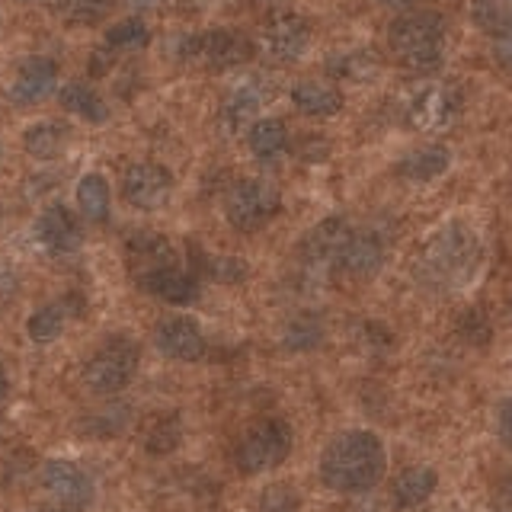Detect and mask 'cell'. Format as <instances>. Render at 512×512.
Wrapping results in <instances>:
<instances>
[{
  "label": "cell",
  "mask_w": 512,
  "mask_h": 512,
  "mask_svg": "<svg viewBox=\"0 0 512 512\" xmlns=\"http://www.w3.org/2000/svg\"><path fill=\"white\" fill-rule=\"evenodd\" d=\"M378 7H384V10H400V13H407V10H413L420 0H375Z\"/></svg>",
  "instance_id": "38"
},
{
  "label": "cell",
  "mask_w": 512,
  "mask_h": 512,
  "mask_svg": "<svg viewBox=\"0 0 512 512\" xmlns=\"http://www.w3.org/2000/svg\"><path fill=\"white\" fill-rule=\"evenodd\" d=\"M154 346L173 362H199L205 356V333L192 317H170L154 330Z\"/></svg>",
  "instance_id": "17"
},
{
  "label": "cell",
  "mask_w": 512,
  "mask_h": 512,
  "mask_svg": "<svg viewBox=\"0 0 512 512\" xmlns=\"http://www.w3.org/2000/svg\"><path fill=\"white\" fill-rule=\"evenodd\" d=\"M173 196V173L157 160H138L122 176V199L138 212H157Z\"/></svg>",
  "instance_id": "10"
},
{
  "label": "cell",
  "mask_w": 512,
  "mask_h": 512,
  "mask_svg": "<svg viewBox=\"0 0 512 512\" xmlns=\"http://www.w3.org/2000/svg\"><path fill=\"white\" fill-rule=\"evenodd\" d=\"M458 330L468 343L474 346H487L493 340V324L490 317L480 311V308H468L461 317H458Z\"/></svg>",
  "instance_id": "35"
},
{
  "label": "cell",
  "mask_w": 512,
  "mask_h": 512,
  "mask_svg": "<svg viewBox=\"0 0 512 512\" xmlns=\"http://www.w3.org/2000/svg\"><path fill=\"white\" fill-rule=\"evenodd\" d=\"M7 391H10V378H7V368H4V362H0V400L7 397Z\"/></svg>",
  "instance_id": "41"
},
{
  "label": "cell",
  "mask_w": 512,
  "mask_h": 512,
  "mask_svg": "<svg viewBox=\"0 0 512 512\" xmlns=\"http://www.w3.org/2000/svg\"><path fill=\"white\" fill-rule=\"evenodd\" d=\"M320 340H324V320L317 314L304 311V314H295L288 320V327L282 333V346L292 349V352H308V349H317Z\"/></svg>",
  "instance_id": "31"
},
{
  "label": "cell",
  "mask_w": 512,
  "mask_h": 512,
  "mask_svg": "<svg viewBox=\"0 0 512 512\" xmlns=\"http://www.w3.org/2000/svg\"><path fill=\"white\" fill-rule=\"evenodd\" d=\"M391 256V237L381 228H365V231H352L346 247L336 260V269L349 276L352 282H365L381 272V266L388 263Z\"/></svg>",
  "instance_id": "12"
},
{
  "label": "cell",
  "mask_w": 512,
  "mask_h": 512,
  "mask_svg": "<svg viewBox=\"0 0 512 512\" xmlns=\"http://www.w3.org/2000/svg\"><path fill=\"white\" fill-rule=\"evenodd\" d=\"M58 103L71 112V116H77L80 122H90V125H100L109 119V106L100 93H96L90 84H84V80H71V84H64L58 90Z\"/></svg>",
  "instance_id": "28"
},
{
  "label": "cell",
  "mask_w": 512,
  "mask_h": 512,
  "mask_svg": "<svg viewBox=\"0 0 512 512\" xmlns=\"http://www.w3.org/2000/svg\"><path fill=\"white\" fill-rule=\"evenodd\" d=\"M471 20L490 39H509V4L506 0H471Z\"/></svg>",
  "instance_id": "32"
},
{
  "label": "cell",
  "mask_w": 512,
  "mask_h": 512,
  "mask_svg": "<svg viewBox=\"0 0 512 512\" xmlns=\"http://www.w3.org/2000/svg\"><path fill=\"white\" fill-rule=\"evenodd\" d=\"M74 199H77V212L84 221H90V224L109 221L112 189H109V180L103 173H84V176H80V183L74 189Z\"/></svg>",
  "instance_id": "26"
},
{
  "label": "cell",
  "mask_w": 512,
  "mask_h": 512,
  "mask_svg": "<svg viewBox=\"0 0 512 512\" xmlns=\"http://www.w3.org/2000/svg\"><path fill=\"white\" fill-rule=\"evenodd\" d=\"M36 237L48 253L68 256L84 244V228H80L77 212H71L68 205H48L36 221Z\"/></svg>",
  "instance_id": "18"
},
{
  "label": "cell",
  "mask_w": 512,
  "mask_h": 512,
  "mask_svg": "<svg viewBox=\"0 0 512 512\" xmlns=\"http://www.w3.org/2000/svg\"><path fill=\"white\" fill-rule=\"evenodd\" d=\"M55 10L71 26H96L106 20L112 0H55Z\"/></svg>",
  "instance_id": "34"
},
{
  "label": "cell",
  "mask_w": 512,
  "mask_h": 512,
  "mask_svg": "<svg viewBox=\"0 0 512 512\" xmlns=\"http://www.w3.org/2000/svg\"><path fill=\"white\" fill-rule=\"evenodd\" d=\"M263 512H298V500L288 487H272L263 496Z\"/></svg>",
  "instance_id": "37"
},
{
  "label": "cell",
  "mask_w": 512,
  "mask_h": 512,
  "mask_svg": "<svg viewBox=\"0 0 512 512\" xmlns=\"http://www.w3.org/2000/svg\"><path fill=\"white\" fill-rule=\"evenodd\" d=\"M452 167V151L445 144H423L397 160V176L407 183H432Z\"/></svg>",
  "instance_id": "21"
},
{
  "label": "cell",
  "mask_w": 512,
  "mask_h": 512,
  "mask_svg": "<svg viewBox=\"0 0 512 512\" xmlns=\"http://www.w3.org/2000/svg\"><path fill=\"white\" fill-rule=\"evenodd\" d=\"M68 317H71V301H48L36 314H29L26 320V333L29 340L36 346H48L55 343L58 336L68 327Z\"/></svg>",
  "instance_id": "29"
},
{
  "label": "cell",
  "mask_w": 512,
  "mask_h": 512,
  "mask_svg": "<svg viewBox=\"0 0 512 512\" xmlns=\"http://www.w3.org/2000/svg\"><path fill=\"white\" fill-rule=\"evenodd\" d=\"M125 263L132 279L144 276V272L160 269V266H170V263H180L176 256V247L164 234H154V231H138L125 240Z\"/></svg>",
  "instance_id": "19"
},
{
  "label": "cell",
  "mask_w": 512,
  "mask_h": 512,
  "mask_svg": "<svg viewBox=\"0 0 512 512\" xmlns=\"http://www.w3.org/2000/svg\"><path fill=\"white\" fill-rule=\"evenodd\" d=\"M314 42V29L308 16H301L298 10H279L266 20L263 29V48L282 61V64H295L308 55V48Z\"/></svg>",
  "instance_id": "11"
},
{
  "label": "cell",
  "mask_w": 512,
  "mask_h": 512,
  "mask_svg": "<svg viewBox=\"0 0 512 512\" xmlns=\"http://www.w3.org/2000/svg\"><path fill=\"white\" fill-rule=\"evenodd\" d=\"M500 432H503V442H509V404L500 407Z\"/></svg>",
  "instance_id": "39"
},
{
  "label": "cell",
  "mask_w": 512,
  "mask_h": 512,
  "mask_svg": "<svg viewBox=\"0 0 512 512\" xmlns=\"http://www.w3.org/2000/svg\"><path fill=\"white\" fill-rule=\"evenodd\" d=\"M247 148L250 154L260 160V164H272V160H279L285 151H288V128L282 119H256L250 128H247Z\"/></svg>",
  "instance_id": "27"
},
{
  "label": "cell",
  "mask_w": 512,
  "mask_h": 512,
  "mask_svg": "<svg viewBox=\"0 0 512 512\" xmlns=\"http://www.w3.org/2000/svg\"><path fill=\"white\" fill-rule=\"evenodd\" d=\"M295 448V432L282 416L253 423L234 448V468L244 477H260L266 471H276L282 461H288Z\"/></svg>",
  "instance_id": "4"
},
{
  "label": "cell",
  "mask_w": 512,
  "mask_h": 512,
  "mask_svg": "<svg viewBox=\"0 0 512 512\" xmlns=\"http://www.w3.org/2000/svg\"><path fill=\"white\" fill-rule=\"evenodd\" d=\"M71 141V128L58 119H39L23 132V151L32 160H55Z\"/></svg>",
  "instance_id": "25"
},
{
  "label": "cell",
  "mask_w": 512,
  "mask_h": 512,
  "mask_svg": "<svg viewBox=\"0 0 512 512\" xmlns=\"http://www.w3.org/2000/svg\"><path fill=\"white\" fill-rule=\"evenodd\" d=\"M461 109V93L452 84H423L404 103V119L416 132H442L455 122Z\"/></svg>",
  "instance_id": "9"
},
{
  "label": "cell",
  "mask_w": 512,
  "mask_h": 512,
  "mask_svg": "<svg viewBox=\"0 0 512 512\" xmlns=\"http://www.w3.org/2000/svg\"><path fill=\"white\" fill-rule=\"evenodd\" d=\"M23 4H32V0H23Z\"/></svg>",
  "instance_id": "43"
},
{
  "label": "cell",
  "mask_w": 512,
  "mask_h": 512,
  "mask_svg": "<svg viewBox=\"0 0 512 512\" xmlns=\"http://www.w3.org/2000/svg\"><path fill=\"white\" fill-rule=\"evenodd\" d=\"M135 285L144 295L164 301V304H170V308H189V304L199 301V279L180 263L144 272V276L135 279Z\"/></svg>",
  "instance_id": "15"
},
{
  "label": "cell",
  "mask_w": 512,
  "mask_h": 512,
  "mask_svg": "<svg viewBox=\"0 0 512 512\" xmlns=\"http://www.w3.org/2000/svg\"><path fill=\"white\" fill-rule=\"evenodd\" d=\"M58 61L55 58H45V55H29L16 64V71L10 77V87H7V100L20 109L29 106H39L45 103L48 96L55 93L58 87Z\"/></svg>",
  "instance_id": "13"
},
{
  "label": "cell",
  "mask_w": 512,
  "mask_h": 512,
  "mask_svg": "<svg viewBox=\"0 0 512 512\" xmlns=\"http://www.w3.org/2000/svg\"><path fill=\"white\" fill-rule=\"evenodd\" d=\"M272 96H276L272 77L256 74V77L240 80V84L224 96V103L218 109V128L224 135L244 132V128H250L256 119H260V112L272 103Z\"/></svg>",
  "instance_id": "8"
},
{
  "label": "cell",
  "mask_w": 512,
  "mask_h": 512,
  "mask_svg": "<svg viewBox=\"0 0 512 512\" xmlns=\"http://www.w3.org/2000/svg\"><path fill=\"white\" fill-rule=\"evenodd\" d=\"M352 228L349 221L333 215V218H324L320 224H314V228L304 234L301 247H298V260L308 266V269H327V266H336V260H340V253L346 247Z\"/></svg>",
  "instance_id": "16"
},
{
  "label": "cell",
  "mask_w": 512,
  "mask_h": 512,
  "mask_svg": "<svg viewBox=\"0 0 512 512\" xmlns=\"http://www.w3.org/2000/svg\"><path fill=\"white\" fill-rule=\"evenodd\" d=\"M388 468V448L372 429H346L324 445L320 452V480L333 493H368L381 484Z\"/></svg>",
  "instance_id": "1"
},
{
  "label": "cell",
  "mask_w": 512,
  "mask_h": 512,
  "mask_svg": "<svg viewBox=\"0 0 512 512\" xmlns=\"http://www.w3.org/2000/svg\"><path fill=\"white\" fill-rule=\"evenodd\" d=\"M394 58L410 74H439L448 55V23L436 10H407L388 29Z\"/></svg>",
  "instance_id": "3"
},
{
  "label": "cell",
  "mask_w": 512,
  "mask_h": 512,
  "mask_svg": "<svg viewBox=\"0 0 512 512\" xmlns=\"http://www.w3.org/2000/svg\"><path fill=\"white\" fill-rule=\"evenodd\" d=\"M141 362V349L132 336H109L103 346H96V352L84 365V384L87 391L100 394V397H112L125 391L132 384L135 372Z\"/></svg>",
  "instance_id": "6"
},
{
  "label": "cell",
  "mask_w": 512,
  "mask_h": 512,
  "mask_svg": "<svg viewBox=\"0 0 512 512\" xmlns=\"http://www.w3.org/2000/svg\"><path fill=\"white\" fill-rule=\"evenodd\" d=\"M151 42V29L141 16H125L116 26L106 29V42L103 52L109 55H125V52H141L144 45Z\"/></svg>",
  "instance_id": "30"
},
{
  "label": "cell",
  "mask_w": 512,
  "mask_h": 512,
  "mask_svg": "<svg viewBox=\"0 0 512 512\" xmlns=\"http://www.w3.org/2000/svg\"><path fill=\"white\" fill-rule=\"evenodd\" d=\"M32 512H71V509H64V506H58V503H45V506H36Z\"/></svg>",
  "instance_id": "42"
},
{
  "label": "cell",
  "mask_w": 512,
  "mask_h": 512,
  "mask_svg": "<svg viewBox=\"0 0 512 512\" xmlns=\"http://www.w3.org/2000/svg\"><path fill=\"white\" fill-rule=\"evenodd\" d=\"M439 487V474L429 464H410L404 468L391 484V500L397 509H420L429 503V496Z\"/></svg>",
  "instance_id": "23"
},
{
  "label": "cell",
  "mask_w": 512,
  "mask_h": 512,
  "mask_svg": "<svg viewBox=\"0 0 512 512\" xmlns=\"http://www.w3.org/2000/svg\"><path fill=\"white\" fill-rule=\"evenodd\" d=\"M125 407H109V410H96L90 413L87 420H84V429L93 432L96 439H103V436H119V432L125 429Z\"/></svg>",
  "instance_id": "36"
},
{
  "label": "cell",
  "mask_w": 512,
  "mask_h": 512,
  "mask_svg": "<svg viewBox=\"0 0 512 512\" xmlns=\"http://www.w3.org/2000/svg\"><path fill=\"white\" fill-rule=\"evenodd\" d=\"M170 52L180 61H202L215 71H228V68L247 64L256 48L247 32L215 26L208 32H186V36H176Z\"/></svg>",
  "instance_id": "5"
},
{
  "label": "cell",
  "mask_w": 512,
  "mask_h": 512,
  "mask_svg": "<svg viewBox=\"0 0 512 512\" xmlns=\"http://www.w3.org/2000/svg\"><path fill=\"white\" fill-rule=\"evenodd\" d=\"M324 71L333 80H349V84H368L378 74V58L362 45L333 48L324 58Z\"/></svg>",
  "instance_id": "22"
},
{
  "label": "cell",
  "mask_w": 512,
  "mask_h": 512,
  "mask_svg": "<svg viewBox=\"0 0 512 512\" xmlns=\"http://www.w3.org/2000/svg\"><path fill=\"white\" fill-rule=\"evenodd\" d=\"M42 487L52 493V500L64 509H87L93 503V477L80 468L77 461L68 458H52L42 468Z\"/></svg>",
  "instance_id": "14"
},
{
  "label": "cell",
  "mask_w": 512,
  "mask_h": 512,
  "mask_svg": "<svg viewBox=\"0 0 512 512\" xmlns=\"http://www.w3.org/2000/svg\"><path fill=\"white\" fill-rule=\"evenodd\" d=\"M288 96H292V106L308 119H330L343 109V93L330 80H298Z\"/></svg>",
  "instance_id": "20"
},
{
  "label": "cell",
  "mask_w": 512,
  "mask_h": 512,
  "mask_svg": "<svg viewBox=\"0 0 512 512\" xmlns=\"http://www.w3.org/2000/svg\"><path fill=\"white\" fill-rule=\"evenodd\" d=\"M279 212H282V196L266 180H240L231 186L228 199H224V218L240 234L263 231Z\"/></svg>",
  "instance_id": "7"
},
{
  "label": "cell",
  "mask_w": 512,
  "mask_h": 512,
  "mask_svg": "<svg viewBox=\"0 0 512 512\" xmlns=\"http://www.w3.org/2000/svg\"><path fill=\"white\" fill-rule=\"evenodd\" d=\"M196 253V269L212 282H244L247 279V263L240 256H218V253Z\"/></svg>",
  "instance_id": "33"
},
{
  "label": "cell",
  "mask_w": 512,
  "mask_h": 512,
  "mask_svg": "<svg viewBox=\"0 0 512 512\" xmlns=\"http://www.w3.org/2000/svg\"><path fill=\"white\" fill-rule=\"evenodd\" d=\"M128 4H135V7H141V10H157V7H164L167 0H128Z\"/></svg>",
  "instance_id": "40"
},
{
  "label": "cell",
  "mask_w": 512,
  "mask_h": 512,
  "mask_svg": "<svg viewBox=\"0 0 512 512\" xmlns=\"http://www.w3.org/2000/svg\"><path fill=\"white\" fill-rule=\"evenodd\" d=\"M480 260H484L480 237L464 221H448L426 237L416 272L436 292H455L477 276Z\"/></svg>",
  "instance_id": "2"
},
{
  "label": "cell",
  "mask_w": 512,
  "mask_h": 512,
  "mask_svg": "<svg viewBox=\"0 0 512 512\" xmlns=\"http://www.w3.org/2000/svg\"><path fill=\"white\" fill-rule=\"evenodd\" d=\"M138 439H141V448L154 458H164V455H173L176 448L183 442V420L180 413H151L148 420L141 423L138 429Z\"/></svg>",
  "instance_id": "24"
}]
</instances>
